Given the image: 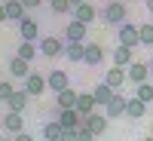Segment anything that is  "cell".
<instances>
[{"label": "cell", "mask_w": 153, "mask_h": 141, "mask_svg": "<svg viewBox=\"0 0 153 141\" xmlns=\"http://www.w3.org/2000/svg\"><path fill=\"white\" fill-rule=\"evenodd\" d=\"M76 95H80V92H74L71 86H65L61 92H55V104L58 107H76Z\"/></svg>", "instance_id": "25"}, {"label": "cell", "mask_w": 153, "mask_h": 141, "mask_svg": "<svg viewBox=\"0 0 153 141\" xmlns=\"http://www.w3.org/2000/svg\"><path fill=\"white\" fill-rule=\"evenodd\" d=\"M144 3H147V9H150V16H153V0H144Z\"/></svg>", "instance_id": "33"}, {"label": "cell", "mask_w": 153, "mask_h": 141, "mask_svg": "<svg viewBox=\"0 0 153 141\" xmlns=\"http://www.w3.org/2000/svg\"><path fill=\"white\" fill-rule=\"evenodd\" d=\"M129 80V74H126V68H120V65H113V68H107V74H104V83L107 86H113V89H123V83Z\"/></svg>", "instance_id": "18"}, {"label": "cell", "mask_w": 153, "mask_h": 141, "mask_svg": "<svg viewBox=\"0 0 153 141\" xmlns=\"http://www.w3.org/2000/svg\"><path fill=\"white\" fill-rule=\"evenodd\" d=\"M22 3L28 6V9H37V6H43V0H22Z\"/></svg>", "instance_id": "31"}, {"label": "cell", "mask_w": 153, "mask_h": 141, "mask_svg": "<svg viewBox=\"0 0 153 141\" xmlns=\"http://www.w3.org/2000/svg\"><path fill=\"white\" fill-rule=\"evenodd\" d=\"M9 74L16 77V80H25V77L31 74V61H28V58H22V55L16 52V55L9 58Z\"/></svg>", "instance_id": "14"}, {"label": "cell", "mask_w": 153, "mask_h": 141, "mask_svg": "<svg viewBox=\"0 0 153 141\" xmlns=\"http://www.w3.org/2000/svg\"><path fill=\"white\" fill-rule=\"evenodd\" d=\"M19 55L28 58V61H34L37 55H40V43H37V40H22L19 43Z\"/></svg>", "instance_id": "26"}, {"label": "cell", "mask_w": 153, "mask_h": 141, "mask_svg": "<svg viewBox=\"0 0 153 141\" xmlns=\"http://www.w3.org/2000/svg\"><path fill=\"white\" fill-rule=\"evenodd\" d=\"M83 123L92 129V135H104L107 132V123H110V117L107 113H98V110H92V113H86L83 117Z\"/></svg>", "instance_id": "6"}, {"label": "cell", "mask_w": 153, "mask_h": 141, "mask_svg": "<svg viewBox=\"0 0 153 141\" xmlns=\"http://www.w3.org/2000/svg\"><path fill=\"white\" fill-rule=\"evenodd\" d=\"M43 138H46V141H65V126H61L58 120L43 123Z\"/></svg>", "instance_id": "22"}, {"label": "cell", "mask_w": 153, "mask_h": 141, "mask_svg": "<svg viewBox=\"0 0 153 141\" xmlns=\"http://www.w3.org/2000/svg\"><path fill=\"white\" fill-rule=\"evenodd\" d=\"M46 83H49V89H52V92H61L65 86H71V80H68V71H65V68L49 71V74H46Z\"/></svg>", "instance_id": "15"}, {"label": "cell", "mask_w": 153, "mask_h": 141, "mask_svg": "<svg viewBox=\"0 0 153 141\" xmlns=\"http://www.w3.org/2000/svg\"><path fill=\"white\" fill-rule=\"evenodd\" d=\"M19 37H22V40H40V25L25 16V19L19 22Z\"/></svg>", "instance_id": "16"}, {"label": "cell", "mask_w": 153, "mask_h": 141, "mask_svg": "<svg viewBox=\"0 0 153 141\" xmlns=\"http://www.w3.org/2000/svg\"><path fill=\"white\" fill-rule=\"evenodd\" d=\"M0 126H3V117H0Z\"/></svg>", "instance_id": "35"}, {"label": "cell", "mask_w": 153, "mask_h": 141, "mask_svg": "<svg viewBox=\"0 0 153 141\" xmlns=\"http://www.w3.org/2000/svg\"><path fill=\"white\" fill-rule=\"evenodd\" d=\"M76 110H80L83 117H86V113H92V110H98L95 95H92V92H80V95H76Z\"/></svg>", "instance_id": "23"}, {"label": "cell", "mask_w": 153, "mask_h": 141, "mask_svg": "<svg viewBox=\"0 0 153 141\" xmlns=\"http://www.w3.org/2000/svg\"><path fill=\"white\" fill-rule=\"evenodd\" d=\"M144 113H147V101L144 98H129V101H126V117H132V120H141L144 117Z\"/></svg>", "instance_id": "21"}, {"label": "cell", "mask_w": 153, "mask_h": 141, "mask_svg": "<svg viewBox=\"0 0 153 141\" xmlns=\"http://www.w3.org/2000/svg\"><path fill=\"white\" fill-rule=\"evenodd\" d=\"M126 101H129V98H123V92L117 89V92H113V98L104 104V113H107L110 120H117V117H126Z\"/></svg>", "instance_id": "7"}, {"label": "cell", "mask_w": 153, "mask_h": 141, "mask_svg": "<svg viewBox=\"0 0 153 141\" xmlns=\"http://www.w3.org/2000/svg\"><path fill=\"white\" fill-rule=\"evenodd\" d=\"M37 43H40V55H46V58L65 55V40H58V37H43V40H37Z\"/></svg>", "instance_id": "4"}, {"label": "cell", "mask_w": 153, "mask_h": 141, "mask_svg": "<svg viewBox=\"0 0 153 141\" xmlns=\"http://www.w3.org/2000/svg\"><path fill=\"white\" fill-rule=\"evenodd\" d=\"M3 6H6V22H16V25L25 19V12H28V6H25L22 0H6Z\"/></svg>", "instance_id": "20"}, {"label": "cell", "mask_w": 153, "mask_h": 141, "mask_svg": "<svg viewBox=\"0 0 153 141\" xmlns=\"http://www.w3.org/2000/svg\"><path fill=\"white\" fill-rule=\"evenodd\" d=\"M0 22H6V6L0 3Z\"/></svg>", "instance_id": "32"}, {"label": "cell", "mask_w": 153, "mask_h": 141, "mask_svg": "<svg viewBox=\"0 0 153 141\" xmlns=\"http://www.w3.org/2000/svg\"><path fill=\"white\" fill-rule=\"evenodd\" d=\"M113 92H117V89H113V86H107L104 80H101V83H98V86L92 89V95H95V101H98V107H104L107 101L113 98Z\"/></svg>", "instance_id": "24"}, {"label": "cell", "mask_w": 153, "mask_h": 141, "mask_svg": "<svg viewBox=\"0 0 153 141\" xmlns=\"http://www.w3.org/2000/svg\"><path fill=\"white\" fill-rule=\"evenodd\" d=\"M150 71H153V61H150Z\"/></svg>", "instance_id": "36"}, {"label": "cell", "mask_w": 153, "mask_h": 141, "mask_svg": "<svg viewBox=\"0 0 153 141\" xmlns=\"http://www.w3.org/2000/svg\"><path fill=\"white\" fill-rule=\"evenodd\" d=\"M117 43H126V46L138 49V46H141V31H138V25L123 22L120 28H117Z\"/></svg>", "instance_id": "2"}, {"label": "cell", "mask_w": 153, "mask_h": 141, "mask_svg": "<svg viewBox=\"0 0 153 141\" xmlns=\"http://www.w3.org/2000/svg\"><path fill=\"white\" fill-rule=\"evenodd\" d=\"M71 3H74V6H76V3H83V0H71Z\"/></svg>", "instance_id": "34"}, {"label": "cell", "mask_w": 153, "mask_h": 141, "mask_svg": "<svg viewBox=\"0 0 153 141\" xmlns=\"http://www.w3.org/2000/svg\"><path fill=\"white\" fill-rule=\"evenodd\" d=\"M28 98H31V95H28V89L22 86V89H16V92L6 98V107H9V110H22V113H25V107H28Z\"/></svg>", "instance_id": "19"}, {"label": "cell", "mask_w": 153, "mask_h": 141, "mask_svg": "<svg viewBox=\"0 0 153 141\" xmlns=\"http://www.w3.org/2000/svg\"><path fill=\"white\" fill-rule=\"evenodd\" d=\"M12 92H16V86H12L9 80H0V101H6Z\"/></svg>", "instance_id": "30"}, {"label": "cell", "mask_w": 153, "mask_h": 141, "mask_svg": "<svg viewBox=\"0 0 153 141\" xmlns=\"http://www.w3.org/2000/svg\"><path fill=\"white\" fill-rule=\"evenodd\" d=\"M71 16H74V19H80V22H86V25H92V22L98 19V9L89 3V0H83V3H76V6H74Z\"/></svg>", "instance_id": "13"}, {"label": "cell", "mask_w": 153, "mask_h": 141, "mask_svg": "<svg viewBox=\"0 0 153 141\" xmlns=\"http://www.w3.org/2000/svg\"><path fill=\"white\" fill-rule=\"evenodd\" d=\"M83 52H86V40H65V58L74 65H83Z\"/></svg>", "instance_id": "8"}, {"label": "cell", "mask_w": 153, "mask_h": 141, "mask_svg": "<svg viewBox=\"0 0 153 141\" xmlns=\"http://www.w3.org/2000/svg\"><path fill=\"white\" fill-rule=\"evenodd\" d=\"M126 16H129V9H126V3H120V0H110V3L101 9V22L110 25V28H120L126 22Z\"/></svg>", "instance_id": "1"}, {"label": "cell", "mask_w": 153, "mask_h": 141, "mask_svg": "<svg viewBox=\"0 0 153 141\" xmlns=\"http://www.w3.org/2000/svg\"><path fill=\"white\" fill-rule=\"evenodd\" d=\"M135 95H138V98H144L147 104H150V101H153V86H150L147 80H144V83H138V86H135Z\"/></svg>", "instance_id": "29"}, {"label": "cell", "mask_w": 153, "mask_h": 141, "mask_svg": "<svg viewBox=\"0 0 153 141\" xmlns=\"http://www.w3.org/2000/svg\"><path fill=\"white\" fill-rule=\"evenodd\" d=\"M126 74H129V83H135V86H138V83H144L153 71H150V65H144V61H132V65L126 68Z\"/></svg>", "instance_id": "10"}, {"label": "cell", "mask_w": 153, "mask_h": 141, "mask_svg": "<svg viewBox=\"0 0 153 141\" xmlns=\"http://www.w3.org/2000/svg\"><path fill=\"white\" fill-rule=\"evenodd\" d=\"M132 61H135V49H132V46H126V43H117V46H113V65L129 68Z\"/></svg>", "instance_id": "11"}, {"label": "cell", "mask_w": 153, "mask_h": 141, "mask_svg": "<svg viewBox=\"0 0 153 141\" xmlns=\"http://www.w3.org/2000/svg\"><path fill=\"white\" fill-rule=\"evenodd\" d=\"M3 129L12 132V135H19V132L25 129V117H22V110H9V113H3Z\"/></svg>", "instance_id": "17"}, {"label": "cell", "mask_w": 153, "mask_h": 141, "mask_svg": "<svg viewBox=\"0 0 153 141\" xmlns=\"http://www.w3.org/2000/svg\"><path fill=\"white\" fill-rule=\"evenodd\" d=\"M138 31H141V46H153V22L138 25Z\"/></svg>", "instance_id": "28"}, {"label": "cell", "mask_w": 153, "mask_h": 141, "mask_svg": "<svg viewBox=\"0 0 153 141\" xmlns=\"http://www.w3.org/2000/svg\"><path fill=\"white\" fill-rule=\"evenodd\" d=\"M101 61H104V49H101V43H86L83 65H89V68H98Z\"/></svg>", "instance_id": "12"}, {"label": "cell", "mask_w": 153, "mask_h": 141, "mask_svg": "<svg viewBox=\"0 0 153 141\" xmlns=\"http://www.w3.org/2000/svg\"><path fill=\"white\" fill-rule=\"evenodd\" d=\"M49 12H55V16H71L74 3L71 0H49Z\"/></svg>", "instance_id": "27"}, {"label": "cell", "mask_w": 153, "mask_h": 141, "mask_svg": "<svg viewBox=\"0 0 153 141\" xmlns=\"http://www.w3.org/2000/svg\"><path fill=\"white\" fill-rule=\"evenodd\" d=\"M22 86L28 89V95H43L46 89H49V83H46V77L40 74V71H31L28 77L22 80Z\"/></svg>", "instance_id": "3"}, {"label": "cell", "mask_w": 153, "mask_h": 141, "mask_svg": "<svg viewBox=\"0 0 153 141\" xmlns=\"http://www.w3.org/2000/svg\"><path fill=\"white\" fill-rule=\"evenodd\" d=\"M86 37H89V25L71 16L68 25H65V40H86Z\"/></svg>", "instance_id": "5"}, {"label": "cell", "mask_w": 153, "mask_h": 141, "mask_svg": "<svg viewBox=\"0 0 153 141\" xmlns=\"http://www.w3.org/2000/svg\"><path fill=\"white\" fill-rule=\"evenodd\" d=\"M58 123L65 126V129H76V126L83 123V113L76 107H58Z\"/></svg>", "instance_id": "9"}]
</instances>
